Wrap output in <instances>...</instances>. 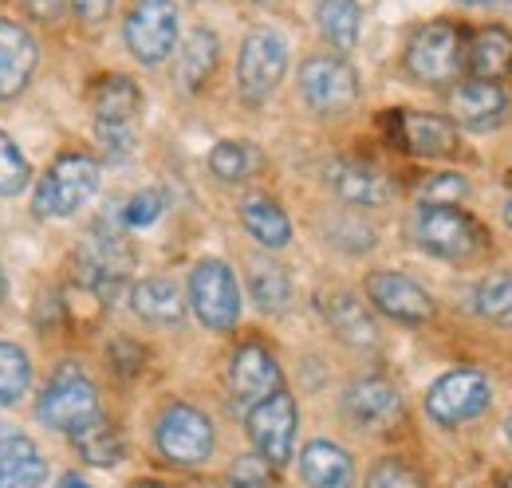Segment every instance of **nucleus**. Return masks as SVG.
I'll return each mask as SVG.
<instances>
[{
  "label": "nucleus",
  "instance_id": "f257e3e1",
  "mask_svg": "<svg viewBox=\"0 0 512 488\" xmlns=\"http://www.w3.org/2000/svg\"><path fill=\"white\" fill-rule=\"evenodd\" d=\"M99 182H103V166L91 154H60L36 185L32 205L40 217H56V221L75 217L99 193Z\"/></svg>",
  "mask_w": 512,
  "mask_h": 488
},
{
  "label": "nucleus",
  "instance_id": "f03ea898",
  "mask_svg": "<svg viewBox=\"0 0 512 488\" xmlns=\"http://www.w3.org/2000/svg\"><path fill=\"white\" fill-rule=\"evenodd\" d=\"M95 134L111 158H127L134 150V122L142 111V91L130 75H103L91 87Z\"/></svg>",
  "mask_w": 512,
  "mask_h": 488
},
{
  "label": "nucleus",
  "instance_id": "7ed1b4c3",
  "mask_svg": "<svg viewBox=\"0 0 512 488\" xmlns=\"http://www.w3.org/2000/svg\"><path fill=\"white\" fill-rule=\"evenodd\" d=\"M36 418L48 429H60V433H75L87 422L103 418L99 414V390L95 382L79 370V366H60L52 374V382L44 386L40 402H36Z\"/></svg>",
  "mask_w": 512,
  "mask_h": 488
},
{
  "label": "nucleus",
  "instance_id": "20e7f679",
  "mask_svg": "<svg viewBox=\"0 0 512 488\" xmlns=\"http://www.w3.org/2000/svg\"><path fill=\"white\" fill-rule=\"evenodd\" d=\"M154 441L170 465L193 469V465H205L213 457V422L190 402H174L158 414Z\"/></svg>",
  "mask_w": 512,
  "mask_h": 488
},
{
  "label": "nucleus",
  "instance_id": "39448f33",
  "mask_svg": "<svg viewBox=\"0 0 512 488\" xmlns=\"http://www.w3.org/2000/svg\"><path fill=\"white\" fill-rule=\"evenodd\" d=\"M414 237L426 252H434L442 260H469L485 244L481 225L469 213H461L457 205H422L414 217Z\"/></svg>",
  "mask_w": 512,
  "mask_h": 488
},
{
  "label": "nucleus",
  "instance_id": "423d86ee",
  "mask_svg": "<svg viewBox=\"0 0 512 488\" xmlns=\"http://www.w3.org/2000/svg\"><path fill=\"white\" fill-rule=\"evenodd\" d=\"M123 40L138 63H162L178 48V4L174 0H134L123 20Z\"/></svg>",
  "mask_w": 512,
  "mask_h": 488
},
{
  "label": "nucleus",
  "instance_id": "0eeeda50",
  "mask_svg": "<svg viewBox=\"0 0 512 488\" xmlns=\"http://www.w3.org/2000/svg\"><path fill=\"white\" fill-rule=\"evenodd\" d=\"M190 307L209 331H233L241 319V288L225 260H201L190 272Z\"/></svg>",
  "mask_w": 512,
  "mask_h": 488
},
{
  "label": "nucleus",
  "instance_id": "6e6552de",
  "mask_svg": "<svg viewBox=\"0 0 512 488\" xmlns=\"http://www.w3.org/2000/svg\"><path fill=\"white\" fill-rule=\"evenodd\" d=\"M288 71V44L280 32L272 28H253L241 44V60H237V87L245 103H264L280 79Z\"/></svg>",
  "mask_w": 512,
  "mask_h": 488
},
{
  "label": "nucleus",
  "instance_id": "1a4fd4ad",
  "mask_svg": "<svg viewBox=\"0 0 512 488\" xmlns=\"http://www.w3.org/2000/svg\"><path fill=\"white\" fill-rule=\"evenodd\" d=\"M461 63H465V44L453 24H426L406 48V71L430 87L449 83L461 71Z\"/></svg>",
  "mask_w": 512,
  "mask_h": 488
},
{
  "label": "nucleus",
  "instance_id": "9d476101",
  "mask_svg": "<svg viewBox=\"0 0 512 488\" xmlns=\"http://www.w3.org/2000/svg\"><path fill=\"white\" fill-rule=\"evenodd\" d=\"M489 378L481 370H449L426 394V414L438 426H461L489 406Z\"/></svg>",
  "mask_w": 512,
  "mask_h": 488
},
{
  "label": "nucleus",
  "instance_id": "9b49d317",
  "mask_svg": "<svg viewBox=\"0 0 512 488\" xmlns=\"http://www.w3.org/2000/svg\"><path fill=\"white\" fill-rule=\"evenodd\" d=\"M300 95L320 115H343L359 99V79L335 56H312L300 67Z\"/></svg>",
  "mask_w": 512,
  "mask_h": 488
},
{
  "label": "nucleus",
  "instance_id": "f8f14e48",
  "mask_svg": "<svg viewBox=\"0 0 512 488\" xmlns=\"http://www.w3.org/2000/svg\"><path fill=\"white\" fill-rule=\"evenodd\" d=\"M249 437L256 445V457L268 465H284L296 445V402L292 394L276 390L272 398L249 406Z\"/></svg>",
  "mask_w": 512,
  "mask_h": 488
},
{
  "label": "nucleus",
  "instance_id": "ddd939ff",
  "mask_svg": "<svg viewBox=\"0 0 512 488\" xmlns=\"http://www.w3.org/2000/svg\"><path fill=\"white\" fill-rule=\"evenodd\" d=\"M367 296L394 323H430L434 319V300L426 296V288L402 272H371Z\"/></svg>",
  "mask_w": 512,
  "mask_h": 488
},
{
  "label": "nucleus",
  "instance_id": "4468645a",
  "mask_svg": "<svg viewBox=\"0 0 512 488\" xmlns=\"http://www.w3.org/2000/svg\"><path fill=\"white\" fill-rule=\"evenodd\" d=\"M36 63H40V44H36V36H32L20 20L0 16V103L16 99V95L28 87Z\"/></svg>",
  "mask_w": 512,
  "mask_h": 488
},
{
  "label": "nucleus",
  "instance_id": "2eb2a0df",
  "mask_svg": "<svg viewBox=\"0 0 512 488\" xmlns=\"http://www.w3.org/2000/svg\"><path fill=\"white\" fill-rule=\"evenodd\" d=\"M390 134L402 150L418 158H446L457 146V130L442 115H422V111H394L390 115Z\"/></svg>",
  "mask_w": 512,
  "mask_h": 488
},
{
  "label": "nucleus",
  "instance_id": "dca6fc26",
  "mask_svg": "<svg viewBox=\"0 0 512 488\" xmlns=\"http://www.w3.org/2000/svg\"><path fill=\"white\" fill-rule=\"evenodd\" d=\"M130 264H134V256L119 233H91V241L79 252V268H83L87 288H95L103 296L127 280Z\"/></svg>",
  "mask_w": 512,
  "mask_h": 488
},
{
  "label": "nucleus",
  "instance_id": "f3484780",
  "mask_svg": "<svg viewBox=\"0 0 512 488\" xmlns=\"http://www.w3.org/2000/svg\"><path fill=\"white\" fill-rule=\"evenodd\" d=\"M229 386H233L237 402H245V406H256V402L272 398L280 390V366L272 359V351L260 347V343L237 347V355L229 363Z\"/></svg>",
  "mask_w": 512,
  "mask_h": 488
},
{
  "label": "nucleus",
  "instance_id": "a211bd4d",
  "mask_svg": "<svg viewBox=\"0 0 512 488\" xmlns=\"http://www.w3.org/2000/svg\"><path fill=\"white\" fill-rule=\"evenodd\" d=\"M449 111H453V119L461 122V126H469V130H493L509 115V95L497 83H489V79H465V83L453 87Z\"/></svg>",
  "mask_w": 512,
  "mask_h": 488
},
{
  "label": "nucleus",
  "instance_id": "6ab92c4d",
  "mask_svg": "<svg viewBox=\"0 0 512 488\" xmlns=\"http://www.w3.org/2000/svg\"><path fill=\"white\" fill-rule=\"evenodd\" d=\"M343 410H347V418L355 426L386 429L402 418V398H398V390L390 382H383V378H363V382H355L347 390Z\"/></svg>",
  "mask_w": 512,
  "mask_h": 488
},
{
  "label": "nucleus",
  "instance_id": "aec40b11",
  "mask_svg": "<svg viewBox=\"0 0 512 488\" xmlns=\"http://www.w3.org/2000/svg\"><path fill=\"white\" fill-rule=\"evenodd\" d=\"M327 182L335 189L339 201L347 205H386L390 201V178H386L379 166L371 162H359V158H343L327 170Z\"/></svg>",
  "mask_w": 512,
  "mask_h": 488
},
{
  "label": "nucleus",
  "instance_id": "412c9836",
  "mask_svg": "<svg viewBox=\"0 0 512 488\" xmlns=\"http://www.w3.org/2000/svg\"><path fill=\"white\" fill-rule=\"evenodd\" d=\"M48 461L40 445L24 433H0V488H40Z\"/></svg>",
  "mask_w": 512,
  "mask_h": 488
},
{
  "label": "nucleus",
  "instance_id": "4be33fe9",
  "mask_svg": "<svg viewBox=\"0 0 512 488\" xmlns=\"http://www.w3.org/2000/svg\"><path fill=\"white\" fill-rule=\"evenodd\" d=\"M300 473L312 488H351L355 461L335 441H308L300 453Z\"/></svg>",
  "mask_w": 512,
  "mask_h": 488
},
{
  "label": "nucleus",
  "instance_id": "5701e85b",
  "mask_svg": "<svg viewBox=\"0 0 512 488\" xmlns=\"http://www.w3.org/2000/svg\"><path fill=\"white\" fill-rule=\"evenodd\" d=\"M130 307H134L138 319H146L154 327H178L186 319V300H182L178 284L166 280V276H150V280L134 284Z\"/></svg>",
  "mask_w": 512,
  "mask_h": 488
},
{
  "label": "nucleus",
  "instance_id": "b1692460",
  "mask_svg": "<svg viewBox=\"0 0 512 488\" xmlns=\"http://www.w3.org/2000/svg\"><path fill=\"white\" fill-rule=\"evenodd\" d=\"M327 323H331V331H335L343 343H351V347H359V351L379 343V327H375L371 311L363 307L359 296H351V292H335V296L327 300Z\"/></svg>",
  "mask_w": 512,
  "mask_h": 488
},
{
  "label": "nucleus",
  "instance_id": "393cba45",
  "mask_svg": "<svg viewBox=\"0 0 512 488\" xmlns=\"http://www.w3.org/2000/svg\"><path fill=\"white\" fill-rule=\"evenodd\" d=\"M241 225H245L249 237L260 241L264 248H284V244L292 241V221H288V213H284L272 197H264V193H253V197L241 201Z\"/></svg>",
  "mask_w": 512,
  "mask_h": 488
},
{
  "label": "nucleus",
  "instance_id": "a878e982",
  "mask_svg": "<svg viewBox=\"0 0 512 488\" xmlns=\"http://www.w3.org/2000/svg\"><path fill=\"white\" fill-rule=\"evenodd\" d=\"M221 60V44L209 28H193L186 44L178 48V87L182 91H201L205 79L213 75V67Z\"/></svg>",
  "mask_w": 512,
  "mask_h": 488
},
{
  "label": "nucleus",
  "instance_id": "bb28decb",
  "mask_svg": "<svg viewBox=\"0 0 512 488\" xmlns=\"http://www.w3.org/2000/svg\"><path fill=\"white\" fill-rule=\"evenodd\" d=\"M465 67L477 79H501L512 67V36L505 28H481L465 48Z\"/></svg>",
  "mask_w": 512,
  "mask_h": 488
},
{
  "label": "nucleus",
  "instance_id": "cd10ccee",
  "mask_svg": "<svg viewBox=\"0 0 512 488\" xmlns=\"http://www.w3.org/2000/svg\"><path fill=\"white\" fill-rule=\"evenodd\" d=\"M71 441H75L79 457H83L87 465H99V469L119 465V461H123V449H127V445H123V433L111 426V422H103V418H95V422H87L83 429H75Z\"/></svg>",
  "mask_w": 512,
  "mask_h": 488
},
{
  "label": "nucleus",
  "instance_id": "c85d7f7f",
  "mask_svg": "<svg viewBox=\"0 0 512 488\" xmlns=\"http://www.w3.org/2000/svg\"><path fill=\"white\" fill-rule=\"evenodd\" d=\"M260 166H264V154L256 150L253 142H241V138H225V142H217L209 150V170L221 182H245Z\"/></svg>",
  "mask_w": 512,
  "mask_h": 488
},
{
  "label": "nucleus",
  "instance_id": "c756f323",
  "mask_svg": "<svg viewBox=\"0 0 512 488\" xmlns=\"http://www.w3.org/2000/svg\"><path fill=\"white\" fill-rule=\"evenodd\" d=\"M323 40L339 52H351L359 40V4L355 0H320L316 8Z\"/></svg>",
  "mask_w": 512,
  "mask_h": 488
},
{
  "label": "nucleus",
  "instance_id": "7c9ffc66",
  "mask_svg": "<svg viewBox=\"0 0 512 488\" xmlns=\"http://www.w3.org/2000/svg\"><path fill=\"white\" fill-rule=\"evenodd\" d=\"M249 292L260 311H284L288 300H292V284H288V272L280 264H268L260 260L249 272Z\"/></svg>",
  "mask_w": 512,
  "mask_h": 488
},
{
  "label": "nucleus",
  "instance_id": "2f4dec72",
  "mask_svg": "<svg viewBox=\"0 0 512 488\" xmlns=\"http://www.w3.org/2000/svg\"><path fill=\"white\" fill-rule=\"evenodd\" d=\"M32 386V363L16 343L0 339V406H16Z\"/></svg>",
  "mask_w": 512,
  "mask_h": 488
},
{
  "label": "nucleus",
  "instance_id": "473e14b6",
  "mask_svg": "<svg viewBox=\"0 0 512 488\" xmlns=\"http://www.w3.org/2000/svg\"><path fill=\"white\" fill-rule=\"evenodd\" d=\"M477 311L493 323H512V276L497 272L489 280H481L477 288Z\"/></svg>",
  "mask_w": 512,
  "mask_h": 488
},
{
  "label": "nucleus",
  "instance_id": "72a5a7b5",
  "mask_svg": "<svg viewBox=\"0 0 512 488\" xmlns=\"http://www.w3.org/2000/svg\"><path fill=\"white\" fill-rule=\"evenodd\" d=\"M32 178L28 158L20 154V146L0 130V197H16Z\"/></svg>",
  "mask_w": 512,
  "mask_h": 488
},
{
  "label": "nucleus",
  "instance_id": "f704fd0d",
  "mask_svg": "<svg viewBox=\"0 0 512 488\" xmlns=\"http://www.w3.org/2000/svg\"><path fill=\"white\" fill-rule=\"evenodd\" d=\"M367 488H426V481H422V473H418L410 461L386 457V461H379V465L371 469Z\"/></svg>",
  "mask_w": 512,
  "mask_h": 488
},
{
  "label": "nucleus",
  "instance_id": "c9c22d12",
  "mask_svg": "<svg viewBox=\"0 0 512 488\" xmlns=\"http://www.w3.org/2000/svg\"><path fill=\"white\" fill-rule=\"evenodd\" d=\"M469 193V182L461 174H430L418 185V201L422 205H457Z\"/></svg>",
  "mask_w": 512,
  "mask_h": 488
},
{
  "label": "nucleus",
  "instance_id": "e433bc0d",
  "mask_svg": "<svg viewBox=\"0 0 512 488\" xmlns=\"http://www.w3.org/2000/svg\"><path fill=\"white\" fill-rule=\"evenodd\" d=\"M162 209H166V197L158 189H142L123 205V221L130 229H146V225H154L162 217Z\"/></svg>",
  "mask_w": 512,
  "mask_h": 488
},
{
  "label": "nucleus",
  "instance_id": "4c0bfd02",
  "mask_svg": "<svg viewBox=\"0 0 512 488\" xmlns=\"http://www.w3.org/2000/svg\"><path fill=\"white\" fill-rule=\"evenodd\" d=\"M272 465L264 457H241L229 473V485L233 488H272Z\"/></svg>",
  "mask_w": 512,
  "mask_h": 488
},
{
  "label": "nucleus",
  "instance_id": "58836bf2",
  "mask_svg": "<svg viewBox=\"0 0 512 488\" xmlns=\"http://www.w3.org/2000/svg\"><path fill=\"white\" fill-rule=\"evenodd\" d=\"M71 4H75V12H79L87 24H99V20L111 16V4H115V0H71Z\"/></svg>",
  "mask_w": 512,
  "mask_h": 488
},
{
  "label": "nucleus",
  "instance_id": "ea45409f",
  "mask_svg": "<svg viewBox=\"0 0 512 488\" xmlns=\"http://www.w3.org/2000/svg\"><path fill=\"white\" fill-rule=\"evenodd\" d=\"M24 4H28V12H32V16L48 20V16L56 12V4H60V0H24Z\"/></svg>",
  "mask_w": 512,
  "mask_h": 488
},
{
  "label": "nucleus",
  "instance_id": "a19ab883",
  "mask_svg": "<svg viewBox=\"0 0 512 488\" xmlns=\"http://www.w3.org/2000/svg\"><path fill=\"white\" fill-rule=\"evenodd\" d=\"M60 488H91L83 477H75V473H67V477H60Z\"/></svg>",
  "mask_w": 512,
  "mask_h": 488
},
{
  "label": "nucleus",
  "instance_id": "79ce46f5",
  "mask_svg": "<svg viewBox=\"0 0 512 488\" xmlns=\"http://www.w3.org/2000/svg\"><path fill=\"white\" fill-rule=\"evenodd\" d=\"M130 488H170V485H162V481H134Z\"/></svg>",
  "mask_w": 512,
  "mask_h": 488
},
{
  "label": "nucleus",
  "instance_id": "37998d69",
  "mask_svg": "<svg viewBox=\"0 0 512 488\" xmlns=\"http://www.w3.org/2000/svg\"><path fill=\"white\" fill-rule=\"evenodd\" d=\"M4 292H8V280H4V268H0V304H4Z\"/></svg>",
  "mask_w": 512,
  "mask_h": 488
},
{
  "label": "nucleus",
  "instance_id": "c03bdc74",
  "mask_svg": "<svg viewBox=\"0 0 512 488\" xmlns=\"http://www.w3.org/2000/svg\"><path fill=\"white\" fill-rule=\"evenodd\" d=\"M505 221L512 225V197H509V205H505Z\"/></svg>",
  "mask_w": 512,
  "mask_h": 488
},
{
  "label": "nucleus",
  "instance_id": "a18cd8bd",
  "mask_svg": "<svg viewBox=\"0 0 512 488\" xmlns=\"http://www.w3.org/2000/svg\"><path fill=\"white\" fill-rule=\"evenodd\" d=\"M465 4H501V0H465Z\"/></svg>",
  "mask_w": 512,
  "mask_h": 488
},
{
  "label": "nucleus",
  "instance_id": "49530a36",
  "mask_svg": "<svg viewBox=\"0 0 512 488\" xmlns=\"http://www.w3.org/2000/svg\"><path fill=\"white\" fill-rule=\"evenodd\" d=\"M505 433H509V441H512V418H509V426H505Z\"/></svg>",
  "mask_w": 512,
  "mask_h": 488
},
{
  "label": "nucleus",
  "instance_id": "de8ad7c7",
  "mask_svg": "<svg viewBox=\"0 0 512 488\" xmlns=\"http://www.w3.org/2000/svg\"><path fill=\"white\" fill-rule=\"evenodd\" d=\"M505 488H512V473H509V477H505Z\"/></svg>",
  "mask_w": 512,
  "mask_h": 488
},
{
  "label": "nucleus",
  "instance_id": "09e8293b",
  "mask_svg": "<svg viewBox=\"0 0 512 488\" xmlns=\"http://www.w3.org/2000/svg\"><path fill=\"white\" fill-rule=\"evenodd\" d=\"M229 488H233V485H229Z\"/></svg>",
  "mask_w": 512,
  "mask_h": 488
}]
</instances>
